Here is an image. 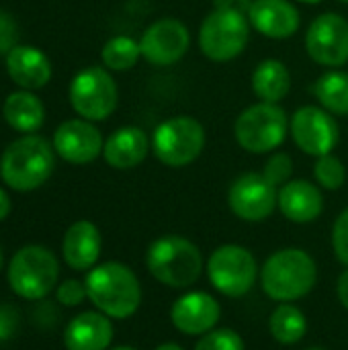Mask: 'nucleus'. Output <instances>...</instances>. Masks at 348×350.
<instances>
[{
    "label": "nucleus",
    "instance_id": "nucleus-39",
    "mask_svg": "<svg viewBox=\"0 0 348 350\" xmlns=\"http://www.w3.org/2000/svg\"><path fill=\"white\" fill-rule=\"evenodd\" d=\"M111 350H135V349H131V347H117V349H111Z\"/></svg>",
    "mask_w": 348,
    "mask_h": 350
},
{
    "label": "nucleus",
    "instance_id": "nucleus-8",
    "mask_svg": "<svg viewBox=\"0 0 348 350\" xmlns=\"http://www.w3.org/2000/svg\"><path fill=\"white\" fill-rule=\"evenodd\" d=\"M205 148V127L189 115L170 117L154 129L152 152L170 168L193 164Z\"/></svg>",
    "mask_w": 348,
    "mask_h": 350
},
{
    "label": "nucleus",
    "instance_id": "nucleus-41",
    "mask_svg": "<svg viewBox=\"0 0 348 350\" xmlns=\"http://www.w3.org/2000/svg\"><path fill=\"white\" fill-rule=\"evenodd\" d=\"M336 2H343V4H348V0H336Z\"/></svg>",
    "mask_w": 348,
    "mask_h": 350
},
{
    "label": "nucleus",
    "instance_id": "nucleus-4",
    "mask_svg": "<svg viewBox=\"0 0 348 350\" xmlns=\"http://www.w3.org/2000/svg\"><path fill=\"white\" fill-rule=\"evenodd\" d=\"M150 275L172 289H185L197 283L203 271L201 250L183 236H162L154 240L146 252Z\"/></svg>",
    "mask_w": 348,
    "mask_h": 350
},
{
    "label": "nucleus",
    "instance_id": "nucleus-33",
    "mask_svg": "<svg viewBox=\"0 0 348 350\" xmlns=\"http://www.w3.org/2000/svg\"><path fill=\"white\" fill-rule=\"evenodd\" d=\"M16 39H18V27L14 23V18L0 10V53H8L12 47H16Z\"/></svg>",
    "mask_w": 348,
    "mask_h": 350
},
{
    "label": "nucleus",
    "instance_id": "nucleus-28",
    "mask_svg": "<svg viewBox=\"0 0 348 350\" xmlns=\"http://www.w3.org/2000/svg\"><path fill=\"white\" fill-rule=\"evenodd\" d=\"M314 176L320 187H324L328 191H338L347 180V168L340 158H336L334 154H326L316 160Z\"/></svg>",
    "mask_w": 348,
    "mask_h": 350
},
{
    "label": "nucleus",
    "instance_id": "nucleus-40",
    "mask_svg": "<svg viewBox=\"0 0 348 350\" xmlns=\"http://www.w3.org/2000/svg\"><path fill=\"white\" fill-rule=\"evenodd\" d=\"M2 262H4V256H2V248H0V269H2Z\"/></svg>",
    "mask_w": 348,
    "mask_h": 350
},
{
    "label": "nucleus",
    "instance_id": "nucleus-42",
    "mask_svg": "<svg viewBox=\"0 0 348 350\" xmlns=\"http://www.w3.org/2000/svg\"><path fill=\"white\" fill-rule=\"evenodd\" d=\"M308 350H324V349H308Z\"/></svg>",
    "mask_w": 348,
    "mask_h": 350
},
{
    "label": "nucleus",
    "instance_id": "nucleus-13",
    "mask_svg": "<svg viewBox=\"0 0 348 350\" xmlns=\"http://www.w3.org/2000/svg\"><path fill=\"white\" fill-rule=\"evenodd\" d=\"M228 205L236 217L256 224L273 215L279 205V191L263 172H244L232 183L228 191Z\"/></svg>",
    "mask_w": 348,
    "mask_h": 350
},
{
    "label": "nucleus",
    "instance_id": "nucleus-37",
    "mask_svg": "<svg viewBox=\"0 0 348 350\" xmlns=\"http://www.w3.org/2000/svg\"><path fill=\"white\" fill-rule=\"evenodd\" d=\"M154 350H185V349H183V347H178V345H174V342H166V345L156 347Z\"/></svg>",
    "mask_w": 348,
    "mask_h": 350
},
{
    "label": "nucleus",
    "instance_id": "nucleus-23",
    "mask_svg": "<svg viewBox=\"0 0 348 350\" xmlns=\"http://www.w3.org/2000/svg\"><path fill=\"white\" fill-rule=\"evenodd\" d=\"M252 90L263 103L279 105L291 90V74L279 59H263L252 72Z\"/></svg>",
    "mask_w": 348,
    "mask_h": 350
},
{
    "label": "nucleus",
    "instance_id": "nucleus-20",
    "mask_svg": "<svg viewBox=\"0 0 348 350\" xmlns=\"http://www.w3.org/2000/svg\"><path fill=\"white\" fill-rule=\"evenodd\" d=\"M150 146L152 142L144 129L127 125V127H119L117 131L109 135L103 148V156L111 168L129 170V168L139 166L146 160Z\"/></svg>",
    "mask_w": 348,
    "mask_h": 350
},
{
    "label": "nucleus",
    "instance_id": "nucleus-3",
    "mask_svg": "<svg viewBox=\"0 0 348 350\" xmlns=\"http://www.w3.org/2000/svg\"><path fill=\"white\" fill-rule=\"evenodd\" d=\"M55 154L53 146L39 135H25L12 142L0 160L2 180L18 193L39 189L53 172Z\"/></svg>",
    "mask_w": 348,
    "mask_h": 350
},
{
    "label": "nucleus",
    "instance_id": "nucleus-27",
    "mask_svg": "<svg viewBox=\"0 0 348 350\" xmlns=\"http://www.w3.org/2000/svg\"><path fill=\"white\" fill-rule=\"evenodd\" d=\"M101 57L109 70H115V72L131 70L137 64V59L142 57L139 41H135L133 37H127V35H117L105 43Z\"/></svg>",
    "mask_w": 348,
    "mask_h": 350
},
{
    "label": "nucleus",
    "instance_id": "nucleus-29",
    "mask_svg": "<svg viewBox=\"0 0 348 350\" xmlns=\"http://www.w3.org/2000/svg\"><path fill=\"white\" fill-rule=\"evenodd\" d=\"M195 350H244V340L238 332L219 328L203 334L199 342L195 345Z\"/></svg>",
    "mask_w": 348,
    "mask_h": 350
},
{
    "label": "nucleus",
    "instance_id": "nucleus-11",
    "mask_svg": "<svg viewBox=\"0 0 348 350\" xmlns=\"http://www.w3.org/2000/svg\"><path fill=\"white\" fill-rule=\"evenodd\" d=\"M289 133L295 146L308 156L332 154L340 139V129L332 113L322 107L306 105L299 107L289 119Z\"/></svg>",
    "mask_w": 348,
    "mask_h": 350
},
{
    "label": "nucleus",
    "instance_id": "nucleus-38",
    "mask_svg": "<svg viewBox=\"0 0 348 350\" xmlns=\"http://www.w3.org/2000/svg\"><path fill=\"white\" fill-rule=\"evenodd\" d=\"M297 2H304V4H318V2H322V0H297Z\"/></svg>",
    "mask_w": 348,
    "mask_h": 350
},
{
    "label": "nucleus",
    "instance_id": "nucleus-16",
    "mask_svg": "<svg viewBox=\"0 0 348 350\" xmlns=\"http://www.w3.org/2000/svg\"><path fill=\"white\" fill-rule=\"evenodd\" d=\"M222 310L215 297L203 291H191L178 297L170 310V320L174 328L189 336H203L215 328Z\"/></svg>",
    "mask_w": 348,
    "mask_h": 350
},
{
    "label": "nucleus",
    "instance_id": "nucleus-35",
    "mask_svg": "<svg viewBox=\"0 0 348 350\" xmlns=\"http://www.w3.org/2000/svg\"><path fill=\"white\" fill-rule=\"evenodd\" d=\"M336 291H338L340 304L348 310V271H345V273L338 277V287H336Z\"/></svg>",
    "mask_w": 348,
    "mask_h": 350
},
{
    "label": "nucleus",
    "instance_id": "nucleus-21",
    "mask_svg": "<svg viewBox=\"0 0 348 350\" xmlns=\"http://www.w3.org/2000/svg\"><path fill=\"white\" fill-rule=\"evenodd\" d=\"M101 248H103L101 232L92 221H86V219L72 224L62 242L64 260L74 271L94 269L101 256Z\"/></svg>",
    "mask_w": 348,
    "mask_h": 350
},
{
    "label": "nucleus",
    "instance_id": "nucleus-30",
    "mask_svg": "<svg viewBox=\"0 0 348 350\" xmlns=\"http://www.w3.org/2000/svg\"><path fill=\"white\" fill-rule=\"evenodd\" d=\"M263 174H265V178L273 185V187H283V185H287L289 180H291V174H293V160H291V156L289 154H285V152H277V154H273L269 160H267V164H265V168H263Z\"/></svg>",
    "mask_w": 348,
    "mask_h": 350
},
{
    "label": "nucleus",
    "instance_id": "nucleus-14",
    "mask_svg": "<svg viewBox=\"0 0 348 350\" xmlns=\"http://www.w3.org/2000/svg\"><path fill=\"white\" fill-rule=\"evenodd\" d=\"M308 55L326 68H338L348 62V21L338 12L316 16L306 33Z\"/></svg>",
    "mask_w": 348,
    "mask_h": 350
},
{
    "label": "nucleus",
    "instance_id": "nucleus-31",
    "mask_svg": "<svg viewBox=\"0 0 348 350\" xmlns=\"http://www.w3.org/2000/svg\"><path fill=\"white\" fill-rule=\"evenodd\" d=\"M332 248L336 258L348 267V207L345 211H340V215L334 221L332 228Z\"/></svg>",
    "mask_w": 348,
    "mask_h": 350
},
{
    "label": "nucleus",
    "instance_id": "nucleus-32",
    "mask_svg": "<svg viewBox=\"0 0 348 350\" xmlns=\"http://www.w3.org/2000/svg\"><path fill=\"white\" fill-rule=\"evenodd\" d=\"M88 297L86 293V285L76 281V279H68L57 287V301L66 308H76L80 306L84 299Z\"/></svg>",
    "mask_w": 348,
    "mask_h": 350
},
{
    "label": "nucleus",
    "instance_id": "nucleus-26",
    "mask_svg": "<svg viewBox=\"0 0 348 350\" xmlns=\"http://www.w3.org/2000/svg\"><path fill=\"white\" fill-rule=\"evenodd\" d=\"M269 330L273 338L281 345H297L308 332V320L297 306L281 304L275 308L269 320Z\"/></svg>",
    "mask_w": 348,
    "mask_h": 350
},
{
    "label": "nucleus",
    "instance_id": "nucleus-5",
    "mask_svg": "<svg viewBox=\"0 0 348 350\" xmlns=\"http://www.w3.org/2000/svg\"><path fill=\"white\" fill-rule=\"evenodd\" d=\"M6 279L18 297L37 301L57 287L59 265L51 250L35 244L25 246L10 258Z\"/></svg>",
    "mask_w": 348,
    "mask_h": 350
},
{
    "label": "nucleus",
    "instance_id": "nucleus-2",
    "mask_svg": "<svg viewBox=\"0 0 348 350\" xmlns=\"http://www.w3.org/2000/svg\"><path fill=\"white\" fill-rule=\"evenodd\" d=\"M318 281L314 258L302 248H283L271 254L260 271L263 291L279 301L291 304L306 297Z\"/></svg>",
    "mask_w": 348,
    "mask_h": 350
},
{
    "label": "nucleus",
    "instance_id": "nucleus-22",
    "mask_svg": "<svg viewBox=\"0 0 348 350\" xmlns=\"http://www.w3.org/2000/svg\"><path fill=\"white\" fill-rule=\"evenodd\" d=\"M113 340V324L109 316L98 312H82L70 320L64 330L68 350H107Z\"/></svg>",
    "mask_w": 348,
    "mask_h": 350
},
{
    "label": "nucleus",
    "instance_id": "nucleus-12",
    "mask_svg": "<svg viewBox=\"0 0 348 350\" xmlns=\"http://www.w3.org/2000/svg\"><path fill=\"white\" fill-rule=\"evenodd\" d=\"M189 45L191 33L187 25L174 16L154 21L139 39L142 57L156 68H166L180 62L189 51Z\"/></svg>",
    "mask_w": 348,
    "mask_h": 350
},
{
    "label": "nucleus",
    "instance_id": "nucleus-34",
    "mask_svg": "<svg viewBox=\"0 0 348 350\" xmlns=\"http://www.w3.org/2000/svg\"><path fill=\"white\" fill-rule=\"evenodd\" d=\"M18 326V312L10 306H0V342L14 336Z\"/></svg>",
    "mask_w": 348,
    "mask_h": 350
},
{
    "label": "nucleus",
    "instance_id": "nucleus-17",
    "mask_svg": "<svg viewBox=\"0 0 348 350\" xmlns=\"http://www.w3.org/2000/svg\"><path fill=\"white\" fill-rule=\"evenodd\" d=\"M248 23L269 39H289L297 33L302 14L289 0H252Z\"/></svg>",
    "mask_w": 348,
    "mask_h": 350
},
{
    "label": "nucleus",
    "instance_id": "nucleus-7",
    "mask_svg": "<svg viewBox=\"0 0 348 350\" xmlns=\"http://www.w3.org/2000/svg\"><path fill=\"white\" fill-rule=\"evenodd\" d=\"M248 18L234 6L211 10L199 29V47L211 62H230L238 57L248 45Z\"/></svg>",
    "mask_w": 348,
    "mask_h": 350
},
{
    "label": "nucleus",
    "instance_id": "nucleus-24",
    "mask_svg": "<svg viewBox=\"0 0 348 350\" xmlns=\"http://www.w3.org/2000/svg\"><path fill=\"white\" fill-rule=\"evenodd\" d=\"M4 119L12 129L23 133H33L45 121V107L33 92L18 90L6 96Z\"/></svg>",
    "mask_w": 348,
    "mask_h": 350
},
{
    "label": "nucleus",
    "instance_id": "nucleus-10",
    "mask_svg": "<svg viewBox=\"0 0 348 350\" xmlns=\"http://www.w3.org/2000/svg\"><path fill=\"white\" fill-rule=\"evenodd\" d=\"M207 275L219 293L228 297H242L254 287L258 267L250 250L238 244H226L211 252L207 260Z\"/></svg>",
    "mask_w": 348,
    "mask_h": 350
},
{
    "label": "nucleus",
    "instance_id": "nucleus-1",
    "mask_svg": "<svg viewBox=\"0 0 348 350\" xmlns=\"http://www.w3.org/2000/svg\"><path fill=\"white\" fill-rule=\"evenodd\" d=\"M84 285L94 308L113 320L133 316L142 304L139 281L133 271L121 262H103L94 267L86 275Z\"/></svg>",
    "mask_w": 348,
    "mask_h": 350
},
{
    "label": "nucleus",
    "instance_id": "nucleus-18",
    "mask_svg": "<svg viewBox=\"0 0 348 350\" xmlns=\"http://www.w3.org/2000/svg\"><path fill=\"white\" fill-rule=\"evenodd\" d=\"M6 70L16 86L23 90L43 88L51 78V64L47 55L33 45H16L6 53Z\"/></svg>",
    "mask_w": 348,
    "mask_h": 350
},
{
    "label": "nucleus",
    "instance_id": "nucleus-19",
    "mask_svg": "<svg viewBox=\"0 0 348 350\" xmlns=\"http://www.w3.org/2000/svg\"><path fill=\"white\" fill-rule=\"evenodd\" d=\"M281 213L293 224H310L322 215L324 197L320 189L304 178L289 180L279 189V205Z\"/></svg>",
    "mask_w": 348,
    "mask_h": 350
},
{
    "label": "nucleus",
    "instance_id": "nucleus-9",
    "mask_svg": "<svg viewBox=\"0 0 348 350\" xmlns=\"http://www.w3.org/2000/svg\"><path fill=\"white\" fill-rule=\"evenodd\" d=\"M117 84L98 66L80 70L70 84V105L86 121H105L117 109Z\"/></svg>",
    "mask_w": 348,
    "mask_h": 350
},
{
    "label": "nucleus",
    "instance_id": "nucleus-15",
    "mask_svg": "<svg viewBox=\"0 0 348 350\" xmlns=\"http://www.w3.org/2000/svg\"><path fill=\"white\" fill-rule=\"evenodd\" d=\"M105 148L101 131L86 119L64 121L53 133V150L70 164H90Z\"/></svg>",
    "mask_w": 348,
    "mask_h": 350
},
{
    "label": "nucleus",
    "instance_id": "nucleus-36",
    "mask_svg": "<svg viewBox=\"0 0 348 350\" xmlns=\"http://www.w3.org/2000/svg\"><path fill=\"white\" fill-rule=\"evenodd\" d=\"M10 213V197L6 195V191L0 189V221L6 219Z\"/></svg>",
    "mask_w": 348,
    "mask_h": 350
},
{
    "label": "nucleus",
    "instance_id": "nucleus-25",
    "mask_svg": "<svg viewBox=\"0 0 348 350\" xmlns=\"http://www.w3.org/2000/svg\"><path fill=\"white\" fill-rule=\"evenodd\" d=\"M314 94L322 109L332 115H348V74L340 70H330L322 74L314 84Z\"/></svg>",
    "mask_w": 348,
    "mask_h": 350
},
{
    "label": "nucleus",
    "instance_id": "nucleus-6",
    "mask_svg": "<svg viewBox=\"0 0 348 350\" xmlns=\"http://www.w3.org/2000/svg\"><path fill=\"white\" fill-rule=\"evenodd\" d=\"M289 133V119L283 107L275 103H256L246 107L234 123V135L242 150L267 154L277 150Z\"/></svg>",
    "mask_w": 348,
    "mask_h": 350
}]
</instances>
